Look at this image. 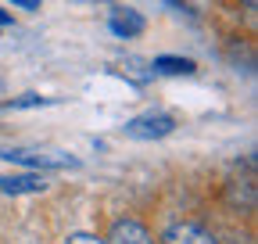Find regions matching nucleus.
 <instances>
[{"label":"nucleus","instance_id":"2","mask_svg":"<svg viewBox=\"0 0 258 244\" xmlns=\"http://www.w3.org/2000/svg\"><path fill=\"white\" fill-rule=\"evenodd\" d=\"M0 158H8L15 165H29V169H72V165H79L72 155H40V151H0Z\"/></svg>","mask_w":258,"mask_h":244},{"label":"nucleus","instance_id":"9","mask_svg":"<svg viewBox=\"0 0 258 244\" xmlns=\"http://www.w3.org/2000/svg\"><path fill=\"white\" fill-rule=\"evenodd\" d=\"M36 104H54V97H40V94H25V97H15L8 108H36Z\"/></svg>","mask_w":258,"mask_h":244},{"label":"nucleus","instance_id":"5","mask_svg":"<svg viewBox=\"0 0 258 244\" xmlns=\"http://www.w3.org/2000/svg\"><path fill=\"white\" fill-rule=\"evenodd\" d=\"M108 244H154V240H151V233H147L140 223L118 219V223L111 226V233H108Z\"/></svg>","mask_w":258,"mask_h":244},{"label":"nucleus","instance_id":"14","mask_svg":"<svg viewBox=\"0 0 258 244\" xmlns=\"http://www.w3.org/2000/svg\"><path fill=\"white\" fill-rule=\"evenodd\" d=\"M76 4H97V0H76Z\"/></svg>","mask_w":258,"mask_h":244},{"label":"nucleus","instance_id":"10","mask_svg":"<svg viewBox=\"0 0 258 244\" xmlns=\"http://www.w3.org/2000/svg\"><path fill=\"white\" fill-rule=\"evenodd\" d=\"M64 244H104V240H97L93 233H72V237L64 240Z\"/></svg>","mask_w":258,"mask_h":244},{"label":"nucleus","instance_id":"15","mask_svg":"<svg viewBox=\"0 0 258 244\" xmlns=\"http://www.w3.org/2000/svg\"><path fill=\"white\" fill-rule=\"evenodd\" d=\"M244 4H247V8H254V4H258V0H244Z\"/></svg>","mask_w":258,"mask_h":244},{"label":"nucleus","instance_id":"11","mask_svg":"<svg viewBox=\"0 0 258 244\" xmlns=\"http://www.w3.org/2000/svg\"><path fill=\"white\" fill-rule=\"evenodd\" d=\"M11 4H15V8H22V11H36L43 0H11Z\"/></svg>","mask_w":258,"mask_h":244},{"label":"nucleus","instance_id":"3","mask_svg":"<svg viewBox=\"0 0 258 244\" xmlns=\"http://www.w3.org/2000/svg\"><path fill=\"white\" fill-rule=\"evenodd\" d=\"M108 25H111V33L115 36H122V40H133V36H140L144 33V15L140 11H133V8H115L111 11V18H108Z\"/></svg>","mask_w":258,"mask_h":244},{"label":"nucleus","instance_id":"6","mask_svg":"<svg viewBox=\"0 0 258 244\" xmlns=\"http://www.w3.org/2000/svg\"><path fill=\"white\" fill-rule=\"evenodd\" d=\"M47 187L43 176L29 172V176H0V191L4 194H40Z\"/></svg>","mask_w":258,"mask_h":244},{"label":"nucleus","instance_id":"7","mask_svg":"<svg viewBox=\"0 0 258 244\" xmlns=\"http://www.w3.org/2000/svg\"><path fill=\"white\" fill-rule=\"evenodd\" d=\"M151 69L161 72V76H194L198 72V65H194L190 57H176V54H158L151 61Z\"/></svg>","mask_w":258,"mask_h":244},{"label":"nucleus","instance_id":"1","mask_svg":"<svg viewBox=\"0 0 258 244\" xmlns=\"http://www.w3.org/2000/svg\"><path fill=\"white\" fill-rule=\"evenodd\" d=\"M122 130H125V137H133V140H161V137H169L176 130V115H169V111H147V115L129 118Z\"/></svg>","mask_w":258,"mask_h":244},{"label":"nucleus","instance_id":"4","mask_svg":"<svg viewBox=\"0 0 258 244\" xmlns=\"http://www.w3.org/2000/svg\"><path fill=\"white\" fill-rule=\"evenodd\" d=\"M165 244H215V237L201 226H194V223H176L165 230V237H161Z\"/></svg>","mask_w":258,"mask_h":244},{"label":"nucleus","instance_id":"13","mask_svg":"<svg viewBox=\"0 0 258 244\" xmlns=\"http://www.w3.org/2000/svg\"><path fill=\"white\" fill-rule=\"evenodd\" d=\"M0 25H11V15L8 11H0Z\"/></svg>","mask_w":258,"mask_h":244},{"label":"nucleus","instance_id":"12","mask_svg":"<svg viewBox=\"0 0 258 244\" xmlns=\"http://www.w3.org/2000/svg\"><path fill=\"white\" fill-rule=\"evenodd\" d=\"M165 4H169V8H179V11H186V4H183V0H165Z\"/></svg>","mask_w":258,"mask_h":244},{"label":"nucleus","instance_id":"8","mask_svg":"<svg viewBox=\"0 0 258 244\" xmlns=\"http://www.w3.org/2000/svg\"><path fill=\"white\" fill-rule=\"evenodd\" d=\"M122 72H125L129 79H133V83H147V79H151V72H144V65H140L137 57H129L125 65H122Z\"/></svg>","mask_w":258,"mask_h":244}]
</instances>
